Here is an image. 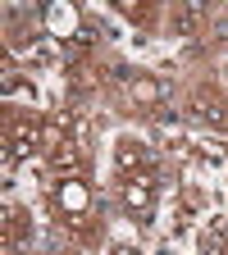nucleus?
I'll list each match as a JSON object with an SVG mask.
<instances>
[{
	"label": "nucleus",
	"instance_id": "11",
	"mask_svg": "<svg viewBox=\"0 0 228 255\" xmlns=\"http://www.w3.org/2000/svg\"><path fill=\"white\" fill-rule=\"evenodd\" d=\"M197 18H201V9H197V5H187V9L174 14V27L183 32V37H192V32H197Z\"/></svg>",
	"mask_w": 228,
	"mask_h": 255
},
{
	"label": "nucleus",
	"instance_id": "10",
	"mask_svg": "<svg viewBox=\"0 0 228 255\" xmlns=\"http://www.w3.org/2000/svg\"><path fill=\"white\" fill-rule=\"evenodd\" d=\"M128 87H133V101L137 105H160V96H165V87H160L155 78H133Z\"/></svg>",
	"mask_w": 228,
	"mask_h": 255
},
{
	"label": "nucleus",
	"instance_id": "6",
	"mask_svg": "<svg viewBox=\"0 0 228 255\" xmlns=\"http://www.w3.org/2000/svg\"><path fill=\"white\" fill-rule=\"evenodd\" d=\"M114 164H119L123 178H128V173H142V169H151V150H146L142 141H119V146H114Z\"/></svg>",
	"mask_w": 228,
	"mask_h": 255
},
{
	"label": "nucleus",
	"instance_id": "14",
	"mask_svg": "<svg viewBox=\"0 0 228 255\" xmlns=\"http://www.w3.org/2000/svg\"><path fill=\"white\" fill-rule=\"evenodd\" d=\"M110 255H137L133 246H110Z\"/></svg>",
	"mask_w": 228,
	"mask_h": 255
},
{
	"label": "nucleus",
	"instance_id": "5",
	"mask_svg": "<svg viewBox=\"0 0 228 255\" xmlns=\"http://www.w3.org/2000/svg\"><path fill=\"white\" fill-rule=\"evenodd\" d=\"M73 123H78L73 110H55V114L41 123V146L55 150V146H64V141H73Z\"/></svg>",
	"mask_w": 228,
	"mask_h": 255
},
{
	"label": "nucleus",
	"instance_id": "8",
	"mask_svg": "<svg viewBox=\"0 0 228 255\" xmlns=\"http://www.w3.org/2000/svg\"><path fill=\"white\" fill-rule=\"evenodd\" d=\"M155 137L165 141L169 150H183V128H178V119H174L169 110H160V114H155Z\"/></svg>",
	"mask_w": 228,
	"mask_h": 255
},
{
	"label": "nucleus",
	"instance_id": "4",
	"mask_svg": "<svg viewBox=\"0 0 228 255\" xmlns=\"http://www.w3.org/2000/svg\"><path fill=\"white\" fill-rule=\"evenodd\" d=\"M192 119H197V123H210V128L224 132V128H228V105L219 101L215 91H197V96H192Z\"/></svg>",
	"mask_w": 228,
	"mask_h": 255
},
{
	"label": "nucleus",
	"instance_id": "3",
	"mask_svg": "<svg viewBox=\"0 0 228 255\" xmlns=\"http://www.w3.org/2000/svg\"><path fill=\"white\" fill-rule=\"evenodd\" d=\"M55 205L64 210V219H78V214L91 205V187H87L82 178H64V182L55 187Z\"/></svg>",
	"mask_w": 228,
	"mask_h": 255
},
{
	"label": "nucleus",
	"instance_id": "9",
	"mask_svg": "<svg viewBox=\"0 0 228 255\" xmlns=\"http://www.w3.org/2000/svg\"><path fill=\"white\" fill-rule=\"evenodd\" d=\"M0 219H5V251H9L14 242H23V237H27V214L9 205V210H5V214H0Z\"/></svg>",
	"mask_w": 228,
	"mask_h": 255
},
{
	"label": "nucleus",
	"instance_id": "13",
	"mask_svg": "<svg viewBox=\"0 0 228 255\" xmlns=\"http://www.w3.org/2000/svg\"><path fill=\"white\" fill-rule=\"evenodd\" d=\"M210 233H215V237H228V219H215V223H210Z\"/></svg>",
	"mask_w": 228,
	"mask_h": 255
},
{
	"label": "nucleus",
	"instance_id": "2",
	"mask_svg": "<svg viewBox=\"0 0 228 255\" xmlns=\"http://www.w3.org/2000/svg\"><path fill=\"white\" fill-rule=\"evenodd\" d=\"M37 146H41V123H37V119L23 114V119H14V123L5 128V155H9V159H27Z\"/></svg>",
	"mask_w": 228,
	"mask_h": 255
},
{
	"label": "nucleus",
	"instance_id": "7",
	"mask_svg": "<svg viewBox=\"0 0 228 255\" xmlns=\"http://www.w3.org/2000/svg\"><path fill=\"white\" fill-rule=\"evenodd\" d=\"M46 155H50V173L78 178V169H82V146H78V141H64V146H55V150H46Z\"/></svg>",
	"mask_w": 228,
	"mask_h": 255
},
{
	"label": "nucleus",
	"instance_id": "1",
	"mask_svg": "<svg viewBox=\"0 0 228 255\" xmlns=\"http://www.w3.org/2000/svg\"><path fill=\"white\" fill-rule=\"evenodd\" d=\"M119 196H123V205L133 210V214H151V205H155V196H160V178H155V169L128 173V178L119 182Z\"/></svg>",
	"mask_w": 228,
	"mask_h": 255
},
{
	"label": "nucleus",
	"instance_id": "12",
	"mask_svg": "<svg viewBox=\"0 0 228 255\" xmlns=\"http://www.w3.org/2000/svg\"><path fill=\"white\" fill-rule=\"evenodd\" d=\"M201 255H228V246H224V237H215V233H210V237L201 242Z\"/></svg>",
	"mask_w": 228,
	"mask_h": 255
}]
</instances>
